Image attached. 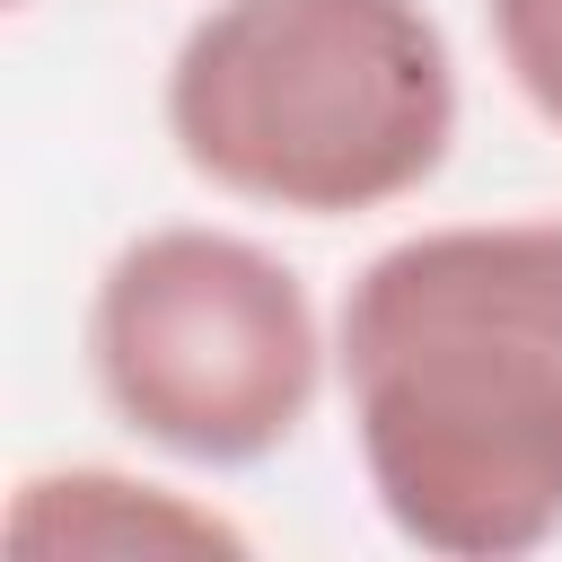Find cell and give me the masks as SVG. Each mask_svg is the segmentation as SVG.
<instances>
[{
	"label": "cell",
	"instance_id": "cell-1",
	"mask_svg": "<svg viewBox=\"0 0 562 562\" xmlns=\"http://www.w3.org/2000/svg\"><path fill=\"white\" fill-rule=\"evenodd\" d=\"M334 378L395 544L544 553L562 536V211L378 246L334 307Z\"/></svg>",
	"mask_w": 562,
	"mask_h": 562
},
{
	"label": "cell",
	"instance_id": "cell-2",
	"mask_svg": "<svg viewBox=\"0 0 562 562\" xmlns=\"http://www.w3.org/2000/svg\"><path fill=\"white\" fill-rule=\"evenodd\" d=\"M457 53L430 0H211L167 53L176 158L281 220H360L457 149Z\"/></svg>",
	"mask_w": 562,
	"mask_h": 562
},
{
	"label": "cell",
	"instance_id": "cell-4",
	"mask_svg": "<svg viewBox=\"0 0 562 562\" xmlns=\"http://www.w3.org/2000/svg\"><path fill=\"white\" fill-rule=\"evenodd\" d=\"M9 544L18 553H246V527L220 518L211 501H184L114 465H44L9 492Z\"/></svg>",
	"mask_w": 562,
	"mask_h": 562
},
{
	"label": "cell",
	"instance_id": "cell-3",
	"mask_svg": "<svg viewBox=\"0 0 562 562\" xmlns=\"http://www.w3.org/2000/svg\"><path fill=\"white\" fill-rule=\"evenodd\" d=\"M79 342L97 404L140 448L202 474L281 457L334 378V334L307 281L272 246L211 220L123 237L88 290Z\"/></svg>",
	"mask_w": 562,
	"mask_h": 562
},
{
	"label": "cell",
	"instance_id": "cell-5",
	"mask_svg": "<svg viewBox=\"0 0 562 562\" xmlns=\"http://www.w3.org/2000/svg\"><path fill=\"white\" fill-rule=\"evenodd\" d=\"M483 26H492V53L518 105L544 132H562V0H483Z\"/></svg>",
	"mask_w": 562,
	"mask_h": 562
}]
</instances>
